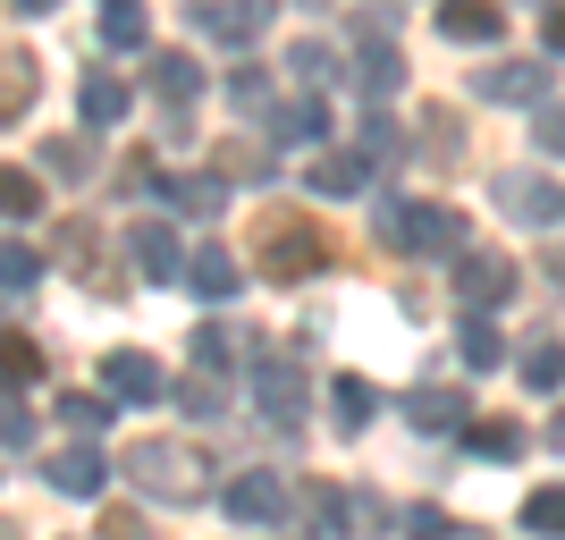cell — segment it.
<instances>
[{"label": "cell", "mask_w": 565, "mask_h": 540, "mask_svg": "<svg viewBox=\"0 0 565 540\" xmlns=\"http://www.w3.org/2000/svg\"><path fill=\"white\" fill-rule=\"evenodd\" d=\"M161 194H169L186 220H220V212H228V178H212V169H203V178H169Z\"/></svg>", "instance_id": "obj_21"}, {"label": "cell", "mask_w": 565, "mask_h": 540, "mask_svg": "<svg viewBox=\"0 0 565 540\" xmlns=\"http://www.w3.org/2000/svg\"><path fill=\"white\" fill-rule=\"evenodd\" d=\"M228 102H236V110H254V118H270V85H262V68H236L228 76Z\"/></svg>", "instance_id": "obj_40"}, {"label": "cell", "mask_w": 565, "mask_h": 540, "mask_svg": "<svg viewBox=\"0 0 565 540\" xmlns=\"http://www.w3.org/2000/svg\"><path fill=\"white\" fill-rule=\"evenodd\" d=\"M541 271H548V287H565V245H557V254L541 262Z\"/></svg>", "instance_id": "obj_47"}, {"label": "cell", "mask_w": 565, "mask_h": 540, "mask_svg": "<svg viewBox=\"0 0 565 540\" xmlns=\"http://www.w3.org/2000/svg\"><path fill=\"white\" fill-rule=\"evenodd\" d=\"M507 296H515V262L507 254H465L456 262V305L465 313H498Z\"/></svg>", "instance_id": "obj_9"}, {"label": "cell", "mask_w": 565, "mask_h": 540, "mask_svg": "<svg viewBox=\"0 0 565 540\" xmlns=\"http://www.w3.org/2000/svg\"><path fill=\"white\" fill-rule=\"evenodd\" d=\"M0 372H9V398H25V389L43 380V347H34L25 329H9V338H0Z\"/></svg>", "instance_id": "obj_27"}, {"label": "cell", "mask_w": 565, "mask_h": 540, "mask_svg": "<svg viewBox=\"0 0 565 540\" xmlns=\"http://www.w3.org/2000/svg\"><path fill=\"white\" fill-rule=\"evenodd\" d=\"M270 136H279V144H305V152H312V144L330 136V110H321V94H305V102H287V110H270Z\"/></svg>", "instance_id": "obj_22"}, {"label": "cell", "mask_w": 565, "mask_h": 540, "mask_svg": "<svg viewBox=\"0 0 565 540\" xmlns=\"http://www.w3.org/2000/svg\"><path fill=\"white\" fill-rule=\"evenodd\" d=\"M127 76H110V68H94L85 76V85H76V118H85V127H118V118H127Z\"/></svg>", "instance_id": "obj_17"}, {"label": "cell", "mask_w": 565, "mask_h": 540, "mask_svg": "<svg viewBox=\"0 0 565 540\" xmlns=\"http://www.w3.org/2000/svg\"><path fill=\"white\" fill-rule=\"evenodd\" d=\"M102 389H110L118 405H169V389H178V380H169L143 347H118V354H102Z\"/></svg>", "instance_id": "obj_6"}, {"label": "cell", "mask_w": 565, "mask_h": 540, "mask_svg": "<svg viewBox=\"0 0 565 540\" xmlns=\"http://www.w3.org/2000/svg\"><path fill=\"white\" fill-rule=\"evenodd\" d=\"M254 271L279 287H305L312 271H330V229L312 212H296V203H270L254 220Z\"/></svg>", "instance_id": "obj_1"}, {"label": "cell", "mask_w": 565, "mask_h": 540, "mask_svg": "<svg viewBox=\"0 0 565 540\" xmlns=\"http://www.w3.org/2000/svg\"><path fill=\"white\" fill-rule=\"evenodd\" d=\"M405 540H465L439 507H405Z\"/></svg>", "instance_id": "obj_43"}, {"label": "cell", "mask_w": 565, "mask_h": 540, "mask_svg": "<svg viewBox=\"0 0 565 540\" xmlns=\"http://www.w3.org/2000/svg\"><path fill=\"white\" fill-rule=\"evenodd\" d=\"M0 68H9V76H0V118H9V127H18V118H25V102L43 94V68H34V60H25V51H9V60H0Z\"/></svg>", "instance_id": "obj_24"}, {"label": "cell", "mask_w": 565, "mask_h": 540, "mask_svg": "<svg viewBox=\"0 0 565 540\" xmlns=\"http://www.w3.org/2000/svg\"><path fill=\"white\" fill-rule=\"evenodd\" d=\"M245 372H254V405H262L279 431L305 423V363H296L287 347H254V354H245Z\"/></svg>", "instance_id": "obj_4"}, {"label": "cell", "mask_w": 565, "mask_h": 540, "mask_svg": "<svg viewBox=\"0 0 565 540\" xmlns=\"http://www.w3.org/2000/svg\"><path fill=\"white\" fill-rule=\"evenodd\" d=\"M405 423L414 431H430V440H439V431H472V398L465 389H414V398H405Z\"/></svg>", "instance_id": "obj_13"}, {"label": "cell", "mask_w": 565, "mask_h": 540, "mask_svg": "<svg viewBox=\"0 0 565 540\" xmlns=\"http://www.w3.org/2000/svg\"><path fill=\"white\" fill-rule=\"evenodd\" d=\"M354 152H363V161H372V169H388V161H405V152H414V144H405L397 136V127H388V118H363V136H354Z\"/></svg>", "instance_id": "obj_32"}, {"label": "cell", "mask_w": 565, "mask_h": 540, "mask_svg": "<svg viewBox=\"0 0 565 540\" xmlns=\"http://www.w3.org/2000/svg\"><path fill=\"white\" fill-rule=\"evenodd\" d=\"M34 279H43V262H34V245H9V254H0V287H9V296H25Z\"/></svg>", "instance_id": "obj_39"}, {"label": "cell", "mask_w": 565, "mask_h": 540, "mask_svg": "<svg viewBox=\"0 0 565 540\" xmlns=\"http://www.w3.org/2000/svg\"><path fill=\"white\" fill-rule=\"evenodd\" d=\"M456 354H465L472 372H498V363H507V347H498V329H490V313H465V329H456Z\"/></svg>", "instance_id": "obj_28"}, {"label": "cell", "mask_w": 565, "mask_h": 540, "mask_svg": "<svg viewBox=\"0 0 565 540\" xmlns=\"http://www.w3.org/2000/svg\"><path fill=\"white\" fill-rule=\"evenodd\" d=\"M9 9H18V18H43V9H60V0H9Z\"/></svg>", "instance_id": "obj_48"}, {"label": "cell", "mask_w": 565, "mask_h": 540, "mask_svg": "<svg viewBox=\"0 0 565 540\" xmlns=\"http://www.w3.org/2000/svg\"><path fill=\"white\" fill-rule=\"evenodd\" d=\"M372 229L397 254H465V220L448 203H405V194H372Z\"/></svg>", "instance_id": "obj_3"}, {"label": "cell", "mask_w": 565, "mask_h": 540, "mask_svg": "<svg viewBox=\"0 0 565 540\" xmlns=\"http://www.w3.org/2000/svg\"><path fill=\"white\" fill-rule=\"evenodd\" d=\"M34 203H43V187H34L25 169H9V178H0V212H9V220H25Z\"/></svg>", "instance_id": "obj_41"}, {"label": "cell", "mask_w": 565, "mask_h": 540, "mask_svg": "<svg viewBox=\"0 0 565 540\" xmlns=\"http://www.w3.org/2000/svg\"><path fill=\"white\" fill-rule=\"evenodd\" d=\"M347 76H354V94H363V110H372V102H388V94L405 85V60H397L388 43H363V60H354Z\"/></svg>", "instance_id": "obj_18"}, {"label": "cell", "mask_w": 565, "mask_h": 540, "mask_svg": "<svg viewBox=\"0 0 565 540\" xmlns=\"http://www.w3.org/2000/svg\"><path fill=\"white\" fill-rule=\"evenodd\" d=\"M0 440H9V456L25 465V447H34V405H25V398H9V423H0Z\"/></svg>", "instance_id": "obj_42"}, {"label": "cell", "mask_w": 565, "mask_h": 540, "mask_svg": "<svg viewBox=\"0 0 565 540\" xmlns=\"http://www.w3.org/2000/svg\"><path fill=\"white\" fill-rule=\"evenodd\" d=\"M548 440H557V447H565V405H557V423H548Z\"/></svg>", "instance_id": "obj_49"}, {"label": "cell", "mask_w": 565, "mask_h": 540, "mask_svg": "<svg viewBox=\"0 0 565 540\" xmlns=\"http://www.w3.org/2000/svg\"><path fill=\"white\" fill-rule=\"evenodd\" d=\"M60 254H68V262H85V279L102 287V245H94V220H68V229H60Z\"/></svg>", "instance_id": "obj_36"}, {"label": "cell", "mask_w": 565, "mask_h": 540, "mask_svg": "<svg viewBox=\"0 0 565 540\" xmlns=\"http://www.w3.org/2000/svg\"><path fill=\"white\" fill-rule=\"evenodd\" d=\"M43 481H51L60 498H102L110 465H102V447H94V440H76V447H60V456L43 465Z\"/></svg>", "instance_id": "obj_12"}, {"label": "cell", "mask_w": 565, "mask_h": 540, "mask_svg": "<svg viewBox=\"0 0 565 540\" xmlns=\"http://www.w3.org/2000/svg\"><path fill=\"white\" fill-rule=\"evenodd\" d=\"M414 152H423V161H439V169H456V161H465V118L430 102V110H423V136H414Z\"/></svg>", "instance_id": "obj_19"}, {"label": "cell", "mask_w": 565, "mask_h": 540, "mask_svg": "<svg viewBox=\"0 0 565 540\" xmlns=\"http://www.w3.org/2000/svg\"><path fill=\"white\" fill-rule=\"evenodd\" d=\"M169 405H178V414H194V423L228 414V405H220V372H194V380H178V389H169Z\"/></svg>", "instance_id": "obj_31"}, {"label": "cell", "mask_w": 565, "mask_h": 540, "mask_svg": "<svg viewBox=\"0 0 565 540\" xmlns=\"http://www.w3.org/2000/svg\"><path fill=\"white\" fill-rule=\"evenodd\" d=\"M94 540H152V523L136 516V507H110V516H102V532Z\"/></svg>", "instance_id": "obj_44"}, {"label": "cell", "mask_w": 565, "mask_h": 540, "mask_svg": "<svg viewBox=\"0 0 565 540\" xmlns=\"http://www.w3.org/2000/svg\"><path fill=\"white\" fill-rule=\"evenodd\" d=\"M127 254H136V271H143L152 287H169V279H186V271H194L169 220H136V229H127Z\"/></svg>", "instance_id": "obj_7"}, {"label": "cell", "mask_w": 565, "mask_h": 540, "mask_svg": "<svg viewBox=\"0 0 565 540\" xmlns=\"http://www.w3.org/2000/svg\"><path fill=\"white\" fill-rule=\"evenodd\" d=\"M305 187L330 194V203H338V194H363V187H372V161H363V152H312Z\"/></svg>", "instance_id": "obj_16"}, {"label": "cell", "mask_w": 565, "mask_h": 540, "mask_svg": "<svg viewBox=\"0 0 565 540\" xmlns=\"http://www.w3.org/2000/svg\"><path fill=\"white\" fill-rule=\"evenodd\" d=\"M548 85H557L548 60H498V68L472 76V94H481V102H532V110L548 102Z\"/></svg>", "instance_id": "obj_10"}, {"label": "cell", "mask_w": 565, "mask_h": 540, "mask_svg": "<svg viewBox=\"0 0 565 540\" xmlns=\"http://www.w3.org/2000/svg\"><path fill=\"white\" fill-rule=\"evenodd\" d=\"M532 144H541L548 161H565V102H557V94H548L541 110H532Z\"/></svg>", "instance_id": "obj_37"}, {"label": "cell", "mask_w": 565, "mask_h": 540, "mask_svg": "<svg viewBox=\"0 0 565 540\" xmlns=\"http://www.w3.org/2000/svg\"><path fill=\"white\" fill-rule=\"evenodd\" d=\"M220 178H270V152H262V144H220Z\"/></svg>", "instance_id": "obj_38"}, {"label": "cell", "mask_w": 565, "mask_h": 540, "mask_svg": "<svg viewBox=\"0 0 565 540\" xmlns=\"http://www.w3.org/2000/svg\"><path fill=\"white\" fill-rule=\"evenodd\" d=\"M498 212L523 220V229H565V187L541 178V169H507L498 178Z\"/></svg>", "instance_id": "obj_5"}, {"label": "cell", "mask_w": 565, "mask_h": 540, "mask_svg": "<svg viewBox=\"0 0 565 540\" xmlns=\"http://www.w3.org/2000/svg\"><path fill=\"white\" fill-rule=\"evenodd\" d=\"M220 507H228L236 523H279L287 507H296V490H287V473H236L228 490H220Z\"/></svg>", "instance_id": "obj_8"}, {"label": "cell", "mask_w": 565, "mask_h": 540, "mask_svg": "<svg viewBox=\"0 0 565 540\" xmlns=\"http://www.w3.org/2000/svg\"><path fill=\"white\" fill-rule=\"evenodd\" d=\"M439 34L448 43H498L507 34V0H439Z\"/></svg>", "instance_id": "obj_14"}, {"label": "cell", "mask_w": 565, "mask_h": 540, "mask_svg": "<svg viewBox=\"0 0 565 540\" xmlns=\"http://www.w3.org/2000/svg\"><path fill=\"white\" fill-rule=\"evenodd\" d=\"M194 25L212 34V43H254L262 25H270V0H194Z\"/></svg>", "instance_id": "obj_11"}, {"label": "cell", "mask_w": 565, "mask_h": 540, "mask_svg": "<svg viewBox=\"0 0 565 540\" xmlns=\"http://www.w3.org/2000/svg\"><path fill=\"white\" fill-rule=\"evenodd\" d=\"M523 523H532V532H548V540H565V481H548V490L523 498Z\"/></svg>", "instance_id": "obj_33"}, {"label": "cell", "mask_w": 565, "mask_h": 540, "mask_svg": "<svg viewBox=\"0 0 565 540\" xmlns=\"http://www.w3.org/2000/svg\"><path fill=\"white\" fill-rule=\"evenodd\" d=\"M85 161H94L85 144H51V169H60V178H85Z\"/></svg>", "instance_id": "obj_45"}, {"label": "cell", "mask_w": 565, "mask_h": 540, "mask_svg": "<svg viewBox=\"0 0 565 540\" xmlns=\"http://www.w3.org/2000/svg\"><path fill=\"white\" fill-rule=\"evenodd\" d=\"M118 473H127L143 498H169V507L212 498V456H203L194 440H136L127 456H118Z\"/></svg>", "instance_id": "obj_2"}, {"label": "cell", "mask_w": 565, "mask_h": 540, "mask_svg": "<svg viewBox=\"0 0 565 540\" xmlns=\"http://www.w3.org/2000/svg\"><path fill=\"white\" fill-rule=\"evenodd\" d=\"M541 34H548V51H565V9H548V18H541Z\"/></svg>", "instance_id": "obj_46"}, {"label": "cell", "mask_w": 565, "mask_h": 540, "mask_svg": "<svg viewBox=\"0 0 565 540\" xmlns=\"http://www.w3.org/2000/svg\"><path fill=\"white\" fill-rule=\"evenodd\" d=\"M228 363H236V329L203 321V329H194V372H228Z\"/></svg>", "instance_id": "obj_35"}, {"label": "cell", "mask_w": 565, "mask_h": 540, "mask_svg": "<svg viewBox=\"0 0 565 540\" xmlns=\"http://www.w3.org/2000/svg\"><path fill=\"white\" fill-rule=\"evenodd\" d=\"M143 85H152V102H161V110H186V102L203 94V68H194L186 51H152V68H143Z\"/></svg>", "instance_id": "obj_15"}, {"label": "cell", "mask_w": 565, "mask_h": 540, "mask_svg": "<svg viewBox=\"0 0 565 540\" xmlns=\"http://www.w3.org/2000/svg\"><path fill=\"white\" fill-rule=\"evenodd\" d=\"M465 447H472V456H490V465H515V456H523V423H472Z\"/></svg>", "instance_id": "obj_30"}, {"label": "cell", "mask_w": 565, "mask_h": 540, "mask_svg": "<svg viewBox=\"0 0 565 540\" xmlns=\"http://www.w3.org/2000/svg\"><path fill=\"white\" fill-rule=\"evenodd\" d=\"M110 414H118V398H110V389H85V398H60V423H68L76 440H102V431H110Z\"/></svg>", "instance_id": "obj_25"}, {"label": "cell", "mask_w": 565, "mask_h": 540, "mask_svg": "<svg viewBox=\"0 0 565 540\" xmlns=\"http://www.w3.org/2000/svg\"><path fill=\"white\" fill-rule=\"evenodd\" d=\"M330 68H338L330 43H296V51H287V76H296L305 94H321V85H330Z\"/></svg>", "instance_id": "obj_34"}, {"label": "cell", "mask_w": 565, "mask_h": 540, "mask_svg": "<svg viewBox=\"0 0 565 540\" xmlns=\"http://www.w3.org/2000/svg\"><path fill=\"white\" fill-rule=\"evenodd\" d=\"M186 287H194V296H212V305H228V296H236V254L203 245V254H194V271H186Z\"/></svg>", "instance_id": "obj_26"}, {"label": "cell", "mask_w": 565, "mask_h": 540, "mask_svg": "<svg viewBox=\"0 0 565 540\" xmlns=\"http://www.w3.org/2000/svg\"><path fill=\"white\" fill-rule=\"evenodd\" d=\"M143 34H152V9H143V0H102V43L110 51H143Z\"/></svg>", "instance_id": "obj_23"}, {"label": "cell", "mask_w": 565, "mask_h": 540, "mask_svg": "<svg viewBox=\"0 0 565 540\" xmlns=\"http://www.w3.org/2000/svg\"><path fill=\"white\" fill-rule=\"evenodd\" d=\"M523 389H565V338H532L523 347Z\"/></svg>", "instance_id": "obj_29"}, {"label": "cell", "mask_w": 565, "mask_h": 540, "mask_svg": "<svg viewBox=\"0 0 565 540\" xmlns=\"http://www.w3.org/2000/svg\"><path fill=\"white\" fill-rule=\"evenodd\" d=\"M330 414H338V431L354 440V431H363V423L380 414V389H372L363 372H338V380H330Z\"/></svg>", "instance_id": "obj_20"}]
</instances>
